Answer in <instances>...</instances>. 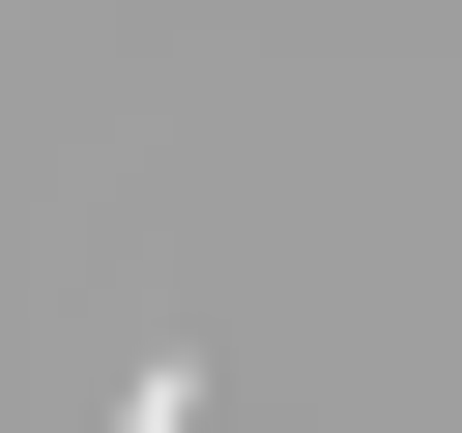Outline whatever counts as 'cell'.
<instances>
[{
  "mask_svg": "<svg viewBox=\"0 0 462 433\" xmlns=\"http://www.w3.org/2000/svg\"><path fill=\"white\" fill-rule=\"evenodd\" d=\"M116 433H202V375H116Z\"/></svg>",
  "mask_w": 462,
  "mask_h": 433,
  "instance_id": "6da1fadb",
  "label": "cell"
}]
</instances>
